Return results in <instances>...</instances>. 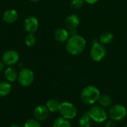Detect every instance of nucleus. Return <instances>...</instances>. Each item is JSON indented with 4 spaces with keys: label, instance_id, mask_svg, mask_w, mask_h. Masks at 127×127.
<instances>
[{
    "label": "nucleus",
    "instance_id": "obj_18",
    "mask_svg": "<svg viewBox=\"0 0 127 127\" xmlns=\"http://www.w3.org/2000/svg\"><path fill=\"white\" fill-rule=\"evenodd\" d=\"M114 39V35L112 33L109 32V31H106L103 32L99 38L100 42H101L103 45H108L112 42Z\"/></svg>",
    "mask_w": 127,
    "mask_h": 127
},
{
    "label": "nucleus",
    "instance_id": "obj_26",
    "mask_svg": "<svg viewBox=\"0 0 127 127\" xmlns=\"http://www.w3.org/2000/svg\"><path fill=\"white\" fill-rule=\"evenodd\" d=\"M4 63H3V62H0V73L1 72V71H4Z\"/></svg>",
    "mask_w": 127,
    "mask_h": 127
},
{
    "label": "nucleus",
    "instance_id": "obj_22",
    "mask_svg": "<svg viewBox=\"0 0 127 127\" xmlns=\"http://www.w3.org/2000/svg\"><path fill=\"white\" fill-rule=\"evenodd\" d=\"M24 127H42L39 121L35 118H31L26 121L24 124Z\"/></svg>",
    "mask_w": 127,
    "mask_h": 127
},
{
    "label": "nucleus",
    "instance_id": "obj_20",
    "mask_svg": "<svg viewBox=\"0 0 127 127\" xmlns=\"http://www.w3.org/2000/svg\"><path fill=\"white\" fill-rule=\"evenodd\" d=\"M52 127H72V126L68 120L65 119L63 117H59L54 121Z\"/></svg>",
    "mask_w": 127,
    "mask_h": 127
},
{
    "label": "nucleus",
    "instance_id": "obj_9",
    "mask_svg": "<svg viewBox=\"0 0 127 127\" xmlns=\"http://www.w3.org/2000/svg\"><path fill=\"white\" fill-rule=\"evenodd\" d=\"M19 60V55L17 51L14 50L6 51L2 55V62L4 65L11 66L17 63Z\"/></svg>",
    "mask_w": 127,
    "mask_h": 127
},
{
    "label": "nucleus",
    "instance_id": "obj_24",
    "mask_svg": "<svg viewBox=\"0 0 127 127\" xmlns=\"http://www.w3.org/2000/svg\"><path fill=\"white\" fill-rule=\"evenodd\" d=\"M104 127H117V124H116L115 121L109 119V120H107L106 121Z\"/></svg>",
    "mask_w": 127,
    "mask_h": 127
},
{
    "label": "nucleus",
    "instance_id": "obj_16",
    "mask_svg": "<svg viewBox=\"0 0 127 127\" xmlns=\"http://www.w3.org/2000/svg\"><path fill=\"white\" fill-rule=\"evenodd\" d=\"M60 104H61V103L59 100L52 98V99H50V100H48L47 101L45 106H46V107L48 108V111L50 112L54 113V112H59Z\"/></svg>",
    "mask_w": 127,
    "mask_h": 127
},
{
    "label": "nucleus",
    "instance_id": "obj_13",
    "mask_svg": "<svg viewBox=\"0 0 127 127\" xmlns=\"http://www.w3.org/2000/svg\"><path fill=\"white\" fill-rule=\"evenodd\" d=\"M54 36L57 41L60 42H67V40L69 39L70 33L67 29L60 28H57L54 31Z\"/></svg>",
    "mask_w": 127,
    "mask_h": 127
},
{
    "label": "nucleus",
    "instance_id": "obj_29",
    "mask_svg": "<svg viewBox=\"0 0 127 127\" xmlns=\"http://www.w3.org/2000/svg\"><path fill=\"white\" fill-rule=\"evenodd\" d=\"M127 127V124H126V125H125V127Z\"/></svg>",
    "mask_w": 127,
    "mask_h": 127
},
{
    "label": "nucleus",
    "instance_id": "obj_3",
    "mask_svg": "<svg viewBox=\"0 0 127 127\" xmlns=\"http://www.w3.org/2000/svg\"><path fill=\"white\" fill-rule=\"evenodd\" d=\"M108 118L114 121H120L127 115V109L122 104L116 103L110 106L107 111Z\"/></svg>",
    "mask_w": 127,
    "mask_h": 127
},
{
    "label": "nucleus",
    "instance_id": "obj_2",
    "mask_svg": "<svg viewBox=\"0 0 127 127\" xmlns=\"http://www.w3.org/2000/svg\"><path fill=\"white\" fill-rule=\"evenodd\" d=\"M100 90L95 86H87L80 93L81 101L86 105H94L98 101L100 96Z\"/></svg>",
    "mask_w": 127,
    "mask_h": 127
},
{
    "label": "nucleus",
    "instance_id": "obj_21",
    "mask_svg": "<svg viewBox=\"0 0 127 127\" xmlns=\"http://www.w3.org/2000/svg\"><path fill=\"white\" fill-rule=\"evenodd\" d=\"M25 42L28 47H33L36 42V38L33 33H28L25 39Z\"/></svg>",
    "mask_w": 127,
    "mask_h": 127
},
{
    "label": "nucleus",
    "instance_id": "obj_25",
    "mask_svg": "<svg viewBox=\"0 0 127 127\" xmlns=\"http://www.w3.org/2000/svg\"><path fill=\"white\" fill-rule=\"evenodd\" d=\"M85 2L89 4H95L96 2H97L99 0H84Z\"/></svg>",
    "mask_w": 127,
    "mask_h": 127
},
{
    "label": "nucleus",
    "instance_id": "obj_15",
    "mask_svg": "<svg viewBox=\"0 0 127 127\" xmlns=\"http://www.w3.org/2000/svg\"><path fill=\"white\" fill-rule=\"evenodd\" d=\"M97 102L99 103V106L103 107L104 109L109 108L110 106H112L113 105V100H112V97L106 94L100 95Z\"/></svg>",
    "mask_w": 127,
    "mask_h": 127
},
{
    "label": "nucleus",
    "instance_id": "obj_27",
    "mask_svg": "<svg viewBox=\"0 0 127 127\" xmlns=\"http://www.w3.org/2000/svg\"><path fill=\"white\" fill-rule=\"evenodd\" d=\"M10 127H21L20 126H19V125H16V124H13V125H11Z\"/></svg>",
    "mask_w": 127,
    "mask_h": 127
},
{
    "label": "nucleus",
    "instance_id": "obj_4",
    "mask_svg": "<svg viewBox=\"0 0 127 127\" xmlns=\"http://www.w3.org/2000/svg\"><path fill=\"white\" fill-rule=\"evenodd\" d=\"M92 121H95L98 124L106 122L108 120V113L107 111L100 106H93L87 112Z\"/></svg>",
    "mask_w": 127,
    "mask_h": 127
},
{
    "label": "nucleus",
    "instance_id": "obj_23",
    "mask_svg": "<svg viewBox=\"0 0 127 127\" xmlns=\"http://www.w3.org/2000/svg\"><path fill=\"white\" fill-rule=\"evenodd\" d=\"M84 2H85L84 0H71L70 5L72 8L78 10V9H80L83 7Z\"/></svg>",
    "mask_w": 127,
    "mask_h": 127
},
{
    "label": "nucleus",
    "instance_id": "obj_12",
    "mask_svg": "<svg viewBox=\"0 0 127 127\" xmlns=\"http://www.w3.org/2000/svg\"><path fill=\"white\" fill-rule=\"evenodd\" d=\"M18 19V13L14 9H9L4 12L2 16L3 21L7 24H13Z\"/></svg>",
    "mask_w": 127,
    "mask_h": 127
},
{
    "label": "nucleus",
    "instance_id": "obj_10",
    "mask_svg": "<svg viewBox=\"0 0 127 127\" xmlns=\"http://www.w3.org/2000/svg\"><path fill=\"white\" fill-rule=\"evenodd\" d=\"M39 27L38 19L35 16H28L24 22V28L28 33H35Z\"/></svg>",
    "mask_w": 127,
    "mask_h": 127
},
{
    "label": "nucleus",
    "instance_id": "obj_7",
    "mask_svg": "<svg viewBox=\"0 0 127 127\" xmlns=\"http://www.w3.org/2000/svg\"><path fill=\"white\" fill-rule=\"evenodd\" d=\"M18 82L23 87H28L32 84L34 80V74L30 68H25L21 69L18 74Z\"/></svg>",
    "mask_w": 127,
    "mask_h": 127
},
{
    "label": "nucleus",
    "instance_id": "obj_6",
    "mask_svg": "<svg viewBox=\"0 0 127 127\" xmlns=\"http://www.w3.org/2000/svg\"><path fill=\"white\" fill-rule=\"evenodd\" d=\"M106 55L105 45L100 42H94L90 50V57L95 62H100Z\"/></svg>",
    "mask_w": 127,
    "mask_h": 127
},
{
    "label": "nucleus",
    "instance_id": "obj_8",
    "mask_svg": "<svg viewBox=\"0 0 127 127\" xmlns=\"http://www.w3.org/2000/svg\"><path fill=\"white\" fill-rule=\"evenodd\" d=\"M80 22V17L76 14H71L66 17L65 20V24L71 36L77 34L75 31H76L77 28L79 26Z\"/></svg>",
    "mask_w": 127,
    "mask_h": 127
},
{
    "label": "nucleus",
    "instance_id": "obj_1",
    "mask_svg": "<svg viewBox=\"0 0 127 127\" xmlns=\"http://www.w3.org/2000/svg\"><path fill=\"white\" fill-rule=\"evenodd\" d=\"M86 46V41L80 35H71L66 42V51L71 55H79L83 52Z\"/></svg>",
    "mask_w": 127,
    "mask_h": 127
},
{
    "label": "nucleus",
    "instance_id": "obj_11",
    "mask_svg": "<svg viewBox=\"0 0 127 127\" xmlns=\"http://www.w3.org/2000/svg\"><path fill=\"white\" fill-rule=\"evenodd\" d=\"M49 111L46 106L45 105H39L37 106L33 110V117L38 121H45L49 115Z\"/></svg>",
    "mask_w": 127,
    "mask_h": 127
},
{
    "label": "nucleus",
    "instance_id": "obj_17",
    "mask_svg": "<svg viewBox=\"0 0 127 127\" xmlns=\"http://www.w3.org/2000/svg\"><path fill=\"white\" fill-rule=\"evenodd\" d=\"M12 90V86L9 82H0V97H5L8 95Z\"/></svg>",
    "mask_w": 127,
    "mask_h": 127
},
{
    "label": "nucleus",
    "instance_id": "obj_28",
    "mask_svg": "<svg viewBox=\"0 0 127 127\" xmlns=\"http://www.w3.org/2000/svg\"><path fill=\"white\" fill-rule=\"evenodd\" d=\"M31 1H38L39 0H31Z\"/></svg>",
    "mask_w": 127,
    "mask_h": 127
},
{
    "label": "nucleus",
    "instance_id": "obj_19",
    "mask_svg": "<svg viewBox=\"0 0 127 127\" xmlns=\"http://www.w3.org/2000/svg\"><path fill=\"white\" fill-rule=\"evenodd\" d=\"M92 118L87 113H84L79 119V127H91L92 126Z\"/></svg>",
    "mask_w": 127,
    "mask_h": 127
},
{
    "label": "nucleus",
    "instance_id": "obj_5",
    "mask_svg": "<svg viewBox=\"0 0 127 127\" xmlns=\"http://www.w3.org/2000/svg\"><path fill=\"white\" fill-rule=\"evenodd\" d=\"M59 112L61 117L70 121L74 119L77 116V109L74 103L68 101H65L61 103Z\"/></svg>",
    "mask_w": 127,
    "mask_h": 127
},
{
    "label": "nucleus",
    "instance_id": "obj_14",
    "mask_svg": "<svg viewBox=\"0 0 127 127\" xmlns=\"http://www.w3.org/2000/svg\"><path fill=\"white\" fill-rule=\"evenodd\" d=\"M4 77H5L6 80L9 83H13L18 79V73H17L16 70L11 66L7 67L4 70Z\"/></svg>",
    "mask_w": 127,
    "mask_h": 127
}]
</instances>
